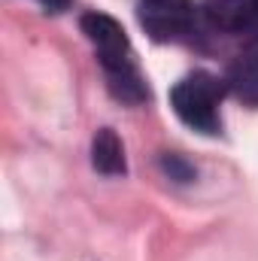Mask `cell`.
Returning a JSON list of instances; mask_svg holds the SVG:
<instances>
[{
  "mask_svg": "<svg viewBox=\"0 0 258 261\" xmlns=\"http://www.w3.org/2000/svg\"><path fill=\"white\" fill-rule=\"evenodd\" d=\"M219 100H222V82L210 73H194L189 79L176 82L170 91L173 113L200 134L219 130Z\"/></svg>",
  "mask_w": 258,
  "mask_h": 261,
  "instance_id": "cell-1",
  "label": "cell"
},
{
  "mask_svg": "<svg viewBox=\"0 0 258 261\" xmlns=\"http://www.w3.org/2000/svg\"><path fill=\"white\" fill-rule=\"evenodd\" d=\"M137 15L146 34L158 43L186 37L194 24V9L189 0H140Z\"/></svg>",
  "mask_w": 258,
  "mask_h": 261,
  "instance_id": "cell-2",
  "label": "cell"
},
{
  "mask_svg": "<svg viewBox=\"0 0 258 261\" xmlns=\"http://www.w3.org/2000/svg\"><path fill=\"white\" fill-rule=\"evenodd\" d=\"M79 28H82V34L97 46V55H100V64L104 67H116V64L134 61L128 34H125V28H122L113 15L85 12V15L79 18Z\"/></svg>",
  "mask_w": 258,
  "mask_h": 261,
  "instance_id": "cell-3",
  "label": "cell"
},
{
  "mask_svg": "<svg viewBox=\"0 0 258 261\" xmlns=\"http://www.w3.org/2000/svg\"><path fill=\"white\" fill-rule=\"evenodd\" d=\"M207 18L228 31V34H246L258 21V9L252 0H203Z\"/></svg>",
  "mask_w": 258,
  "mask_h": 261,
  "instance_id": "cell-4",
  "label": "cell"
},
{
  "mask_svg": "<svg viewBox=\"0 0 258 261\" xmlns=\"http://www.w3.org/2000/svg\"><path fill=\"white\" fill-rule=\"evenodd\" d=\"M91 164L104 176L125 173V146L113 128H100L91 140Z\"/></svg>",
  "mask_w": 258,
  "mask_h": 261,
  "instance_id": "cell-5",
  "label": "cell"
},
{
  "mask_svg": "<svg viewBox=\"0 0 258 261\" xmlns=\"http://www.w3.org/2000/svg\"><path fill=\"white\" fill-rule=\"evenodd\" d=\"M104 70H107V79H110V91H113L119 100H125V103H140V100L149 97L146 82H143V76H140V70H137L134 61L116 64V67H104Z\"/></svg>",
  "mask_w": 258,
  "mask_h": 261,
  "instance_id": "cell-6",
  "label": "cell"
},
{
  "mask_svg": "<svg viewBox=\"0 0 258 261\" xmlns=\"http://www.w3.org/2000/svg\"><path fill=\"white\" fill-rule=\"evenodd\" d=\"M228 85L243 103L258 107V55H240L228 67Z\"/></svg>",
  "mask_w": 258,
  "mask_h": 261,
  "instance_id": "cell-7",
  "label": "cell"
},
{
  "mask_svg": "<svg viewBox=\"0 0 258 261\" xmlns=\"http://www.w3.org/2000/svg\"><path fill=\"white\" fill-rule=\"evenodd\" d=\"M161 167H164V170L170 173V179H176V182H192L194 179V167L183 158V155H173V152L164 155V158H161Z\"/></svg>",
  "mask_w": 258,
  "mask_h": 261,
  "instance_id": "cell-8",
  "label": "cell"
},
{
  "mask_svg": "<svg viewBox=\"0 0 258 261\" xmlns=\"http://www.w3.org/2000/svg\"><path fill=\"white\" fill-rule=\"evenodd\" d=\"M40 3L46 6V12H64L70 6V0H40Z\"/></svg>",
  "mask_w": 258,
  "mask_h": 261,
  "instance_id": "cell-9",
  "label": "cell"
},
{
  "mask_svg": "<svg viewBox=\"0 0 258 261\" xmlns=\"http://www.w3.org/2000/svg\"><path fill=\"white\" fill-rule=\"evenodd\" d=\"M252 3H255V9H258V0H252Z\"/></svg>",
  "mask_w": 258,
  "mask_h": 261,
  "instance_id": "cell-10",
  "label": "cell"
}]
</instances>
